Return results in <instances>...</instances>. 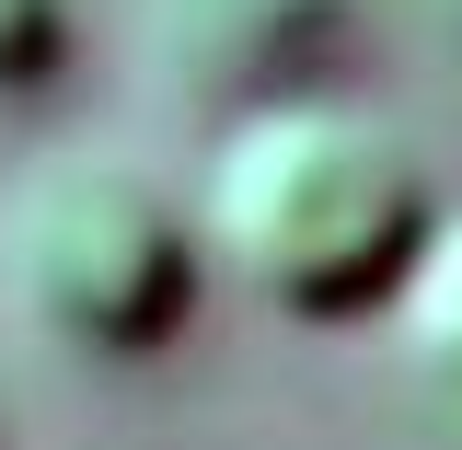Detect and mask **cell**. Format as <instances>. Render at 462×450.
I'll return each mask as SVG.
<instances>
[{"label":"cell","mask_w":462,"mask_h":450,"mask_svg":"<svg viewBox=\"0 0 462 450\" xmlns=\"http://www.w3.org/2000/svg\"><path fill=\"white\" fill-rule=\"evenodd\" d=\"M428 220L439 208L416 185V151L324 93L231 115L220 173H208V254L266 312H300V324H346L393 300Z\"/></svg>","instance_id":"obj_1"},{"label":"cell","mask_w":462,"mask_h":450,"mask_svg":"<svg viewBox=\"0 0 462 450\" xmlns=\"http://www.w3.org/2000/svg\"><path fill=\"white\" fill-rule=\"evenodd\" d=\"M0 300L69 358H151L197 312V231L116 151H58L0 197Z\"/></svg>","instance_id":"obj_2"},{"label":"cell","mask_w":462,"mask_h":450,"mask_svg":"<svg viewBox=\"0 0 462 450\" xmlns=\"http://www.w3.org/2000/svg\"><path fill=\"white\" fill-rule=\"evenodd\" d=\"M151 47L185 93H220V105L266 115L300 105L346 47V0H162L151 12Z\"/></svg>","instance_id":"obj_3"},{"label":"cell","mask_w":462,"mask_h":450,"mask_svg":"<svg viewBox=\"0 0 462 450\" xmlns=\"http://www.w3.org/2000/svg\"><path fill=\"white\" fill-rule=\"evenodd\" d=\"M404 346L439 370V381H462V220H428V243H416V266H404Z\"/></svg>","instance_id":"obj_4"},{"label":"cell","mask_w":462,"mask_h":450,"mask_svg":"<svg viewBox=\"0 0 462 450\" xmlns=\"http://www.w3.org/2000/svg\"><path fill=\"white\" fill-rule=\"evenodd\" d=\"M69 69V0H0V115Z\"/></svg>","instance_id":"obj_5"}]
</instances>
